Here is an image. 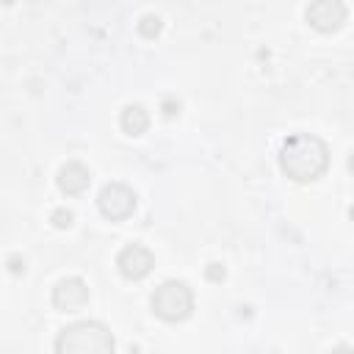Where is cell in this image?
I'll list each match as a JSON object with an SVG mask.
<instances>
[{
  "label": "cell",
  "instance_id": "cell-1",
  "mask_svg": "<svg viewBox=\"0 0 354 354\" xmlns=\"http://www.w3.org/2000/svg\"><path fill=\"white\" fill-rule=\"evenodd\" d=\"M279 169L296 183H313L329 169V147L318 136L296 133L279 149Z\"/></svg>",
  "mask_w": 354,
  "mask_h": 354
},
{
  "label": "cell",
  "instance_id": "cell-2",
  "mask_svg": "<svg viewBox=\"0 0 354 354\" xmlns=\"http://www.w3.org/2000/svg\"><path fill=\"white\" fill-rule=\"evenodd\" d=\"M116 348L113 335L100 321H75L55 337L58 354H111Z\"/></svg>",
  "mask_w": 354,
  "mask_h": 354
},
{
  "label": "cell",
  "instance_id": "cell-3",
  "mask_svg": "<svg viewBox=\"0 0 354 354\" xmlns=\"http://www.w3.org/2000/svg\"><path fill=\"white\" fill-rule=\"evenodd\" d=\"M149 304H152V313L160 321L177 324V321H185L194 313V290L180 279H169V282L155 288Z\"/></svg>",
  "mask_w": 354,
  "mask_h": 354
},
{
  "label": "cell",
  "instance_id": "cell-4",
  "mask_svg": "<svg viewBox=\"0 0 354 354\" xmlns=\"http://www.w3.org/2000/svg\"><path fill=\"white\" fill-rule=\"evenodd\" d=\"M97 207L105 218L124 221L136 210V191L124 183H108V185H102V191L97 196Z\"/></svg>",
  "mask_w": 354,
  "mask_h": 354
},
{
  "label": "cell",
  "instance_id": "cell-5",
  "mask_svg": "<svg viewBox=\"0 0 354 354\" xmlns=\"http://www.w3.org/2000/svg\"><path fill=\"white\" fill-rule=\"evenodd\" d=\"M307 22L310 28H315L318 33H335L343 28L348 11H346V3L343 0H313L307 6Z\"/></svg>",
  "mask_w": 354,
  "mask_h": 354
},
{
  "label": "cell",
  "instance_id": "cell-6",
  "mask_svg": "<svg viewBox=\"0 0 354 354\" xmlns=\"http://www.w3.org/2000/svg\"><path fill=\"white\" fill-rule=\"evenodd\" d=\"M116 268H119V274L124 279L138 282V279H144L155 268V254L147 246H141V243H127L116 254Z\"/></svg>",
  "mask_w": 354,
  "mask_h": 354
},
{
  "label": "cell",
  "instance_id": "cell-7",
  "mask_svg": "<svg viewBox=\"0 0 354 354\" xmlns=\"http://www.w3.org/2000/svg\"><path fill=\"white\" fill-rule=\"evenodd\" d=\"M88 301V285L80 277H66L53 288V307L61 313H77Z\"/></svg>",
  "mask_w": 354,
  "mask_h": 354
},
{
  "label": "cell",
  "instance_id": "cell-8",
  "mask_svg": "<svg viewBox=\"0 0 354 354\" xmlns=\"http://www.w3.org/2000/svg\"><path fill=\"white\" fill-rule=\"evenodd\" d=\"M55 183H58L61 194H66V196H77V194H83V191L91 185V174H88V169H86L83 163L72 160V163L61 166Z\"/></svg>",
  "mask_w": 354,
  "mask_h": 354
},
{
  "label": "cell",
  "instance_id": "cell-9",
  "mask_svg": "<svg viewBox=\"0 0 354 354\" xmlns=\"http://www.w3.org/2000/svg\"><path fill=\"white\" fill-rule=\"evenodd\" d=\"M119 124L127 136H141L149 127V113L144 111V105H127L119 116Z\"/></svg>",
  "mask_w": 354,
  "mask_h": 354
},
{
  "label": "cell",
  "instance_id": "cell-10",
  "mask_svg": "<svg viewBox=\"0 0 354 354\" xmlns=\"http://www.w3.org/2000/svg\"><path fill=\"white\" fill-rule=\"evenodd\" d=\"M160 30H163V19H160L158 14H147V17L138 19V33H141L144 39H158Z\"/></svg>",
  "mask_w": 354,
  "mask_h": 354
},
{
  "label": "cell",
  "instance_id": "cell-11",
  "mask_svg": "<svg viewBox=\"0 0 354 354\" xmlns=\"http://www.w3.org/2000/svg\"><path fill=\"white\" fill-rule=\"evenodd\" d=\"M72 210H66V207H58V210H53V216H50V221H53V227H58V230H66V227H72Z\"/></svg>",
  "mask_w": 354,
  "mask_h": 354
},
{
  "label": "cell",
  "instance_id": "cell-12",
  "mask_svg": "<svg viewBox=\"0 0 354 354\" xmlns=\"http://www.w3.org/2000/svg\"><path fill=\"white\" fill-rule=\"evenodd\" d=\"M205 277H207L210 282H221V279L227 277V271H224V266H221V263H210V266L205 268Z\"/></svg>",
  "mask_w": 354,
  "mask_h": 354
},
{
  "label": "cell",
  "instance_id": "cell-13",
  "mask_svg": "<svg viewBox=\"0 0 354 354\" xmlns=\"http://www.w3.org/2000/svg\"><path fill=\"white\" fill-rule=\"evenodd\" d=\"M160 111H163V116H166V119H174V116L180 113V102H177V100H171V97H166V100L160 102Z\"/></svg>",
  "mask_w": 354,
  "mask_h": 354
},
{
  "label": "cell",
  "instance_id": "cell-14",
  "mask_svg": "<svg viewBox=\"0 0 354 354\" xmlns=\"http://www.w3.org/2000/svg\"><path fill=\"white\" fill-rule=\"evenodd\" d=\"M8 271L11 274H25V260L22 257H8Z\"/></svg>",
  "mask_w": 354,
  "mask_h": 354
}]
</instances>
